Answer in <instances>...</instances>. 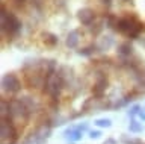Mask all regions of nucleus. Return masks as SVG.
Listing matches in <instances>:
<instances>
[{
	"label": "nucleus",
	"instance_id": "1",
	"mask_svg": "<svg viewBox=\"0 0 145 144\" xmlns=\"http://www.w3.org/2000/svg\"><path fill=\"white\" fill-rule=\"evenodd\" d=\"M116 30L121 34H124L125 37L138 38L140 34L145 32V24L136 15L130 14V15H125V17H122V18H120Z\"/></svg>",
	"mask_w": 145,
	"mask_h": 144
},
{
	"label": "nucleus",
	"instance_id": "2",
	"mask_svg": "<svg viewBox=\"0 0 145 144\" xmlns=\"http://www.w3.org/2000/svg\"><path fill=\"white\" fill-rule=\"evenodd\" d=\"M20 28H21L20 20L12 12H8L5 5H2V30H3V34L15 35V34H18Z\"/></svg>",
	"mask_w": 145,
	"mask_h": 144
},
{
	"label": "nucleus",
	"instance_id": "3",
	"mask_svg": "<svg viewBox=\"0 0 145 144\" xmlns=\"http://www.w3.org/2000/svg\"><path fill=\"white\" fill-rule=\"evenodd\" d=\"M65 84V78L62 73H53L47 78V82L44 85V91L50 96V99H57L59 93Z\"/></svg>",
	"mask_w": 145,
	"mask_h": 144
},
{
	"label": "nucleus",
	"instance_id": "4",
	"mask_svg": "<svg viewBox=\"0 0 145 144\" xmlns=\"http://www.w3.org/2000/svg\"><path fill=\"white\" fill-rule=\"evenodd\" d=\"M2 143L3 144H15L17 143V130L12 123V117H2Z\"/></svg>",
	"mask_w": 145,
	"mask_h": 144
},
{
	"label": "nucleus",
	"instance_id": "5",
	"mask_svg": "<svg viewBox=\"0 0 145 144\" xmlns=\"http://www.w3.org/2000/svg\"><path fill=\"white\" fill-rule=\"evenodd\" d=\"M2 88H3V91H6V93L15 94L21 89V82L14 73H8V74H5L3 79H2Z\"/></svg>",
	"mask_w": 145,
	"mask_h": 144
},
{
	"label": "nucleus",
	"instance_id": "6",
	"mask_svg": "<svg viewBox=\"0 0 145 144\" xmlns=\"http://www.w3.org/2000/svg\"><path fill=\"white\" fill-rule=\"evenodd\" d=\"M88 129V124L83 123V124H79V126H76V128H70V129H67L65 132H63V137L67 138V141H79V139L82 138V133H83V130Z\"/></svg>",
	"mask_w": 145,
	"mask_h": 144
},
{
	"label": "nucleus",
	"instance_id": "7",
	"mask_svg": "<svg viewBox=\"0 0 145 144\" xmlns=\"http://www.w3.org/2000/svg\"><path fill=\"white\" fill-rule=\"evenodd\" d=\"M106 88H107V79H106V76H103V74H98V78H97V82L94 84V87H92V94L95 97H101L104 91H106Z\"/></svg>",
	"mask_w": 145,
	"mask_h": 144
},
{
	"label": "nucleus",
	"instance_id": "8",
	"mask_svg": "<svg viewBox=\"0 0 145 144\" xmlns=\"http://www.w3.org/2000/svg\"><path fill=\"white\" fill-rule=\"evenodd\" d=\"M77 17H79V20H80L82 24L89 26V24L94 21L95 14H94L92 9H88V8H85V9H80L79 12H77Z\"/></svg>",
	"mask_w": 145,
	"mask_h": 144
},
{
	"label": "nucleus",
	"instance_id": "9",
	"mask_svg": "<svg viewBox=\"0 0 145 144\" xmlns=\"http://www.w3.org/2000/svg\"><path fill=\"white\" fill-rule=\"evenodd\" d=\"M79 30H71L70 34H68L67 37V46L70 49H74L77 47V44H79Z\"/></svg>",
	"mask_w": 145,
	"mask_h": 144
},
{
	"label": "nucleus",
	"instance_id": "10",
	"mask_svg": "<svg viewBox=\"0 0 145 144\" xmlns=\"http://www.w3.org/2000/svg\"><path fill=\"white\" fill-rule=\"evenodd\" d=\"M118 55L122 58H129L133 55V47L130 46L129 43H122L120 47H118Z\"/></svg>",
	"mask_w": 145,
	"mask_h": 144
},
{
	"label": "nucleus",
	"instance_id": "11",
	"mask_svg": "<svg viewBox=\"0 0 145 144\" xmlns=\"http://www.w3.org/2000/svg\"><path fill=\"white\" fill-rule=\"evenodd\" d=\"M42 43H44L47 47H54V46L57 44V37H56L54 34L45 32V34H42Z\"/></svg>",
	"mask_w": 145,
	"mask_h": 144
},
{
	"label": "nucleus",
	"instance_id": "12",
	"mask_svg": "<svg viewBox=\"0 0 145 144\" xmlns=\"http://www.w3.org/2000/svg\"><path fill=\"white\" fill-rule=\"evenodd\" d=\"M112 43H113V39L110 37H106V38H103L101 41H100L97 49H98V50H106V49H109V47L112 46Z\"/></svg>",
	"mask_w": 145,
	"mask_h": 144
},
{
	"label": "nucleus",
	"instance_id": "13",
	"mask_svg": "<svg viewBox=\"0 0 145 144\" xmlns=\"http://www.w3.org/2000/svg\"><path fill=\"white\" fill-rule=\"evenodd\" d=\"M118 21H120V18H118L116 15H112V14L107 15V26H109L110 29H115V30H116V28H118Z\"/></svg>",
	"mask_w": 145,
	"mask_h": 144
},
{
	"label": "nucleus",
	"instance_id": "14",
	"mask_svg": "<svg viewBox=\"0 0 145 144\" xmlns=\"http://www.w3.org/2000/svg\"><path fill=\"white\" fill-rule=\"evenodd\" d=\"M130 132H142V124L139 123V121H136V120H131L130 121Z\"/></svg>",
	"mask_w": 145,
	"mask_h": 144
},
{
	"label": "nucleus",
	"instance_id": "15",
	"mask_svg": "<svg viewBox=\"0 0 145 144\" xmlns=\"http://www.w3.org/2000/svg\"><path fill=\"white\" fill-rule=\"evenodd\" d=\"M95 49H97V47H95L94 44H92V46L85 47V49H80V50H79V55H82V56H89V55H92V53L95 52Z\"/></svg>",
	"mask_w": 145,
	"mask_h": 144
},
{
	"label": "nucleus",
	"instance_id": "16",
	"mask_svg": "<svg viewBox=\"0 0 145 144\" xmlns=\"http://www.w3.org/2000/svg\"><path fill=\"white\" fill-rule=\"evenodd\" d=\"M95 126H98V128H110L112 121L109 118H98V120H95Z\"/></svg>",
	"mask_w": 145,
	"mask_h": 144
},
{
	"label": "nucleus",
	"instance_id": "17",
	"mask_svg": "<svg viewBox=\"0 0 145 144\" xmlns=\"http://www.w3.org/2000/svg\"><path fill=\"white\" fill-rule=\"evenodd\" d=\"M21 102L24 103V105H26V108H27V109H29L30 112L35 109V103H33V100H32L30 97H21Z\"/></svg>",
	"mask_w": 145,
	"mask_h": 144
},
{
	"label": "nucleus",
	"instance_id": "18",
	"mask_svg": "<svg viewBox=\"0 0 145 144\" xmlns=\"http://www.w3.org/2000/svg\"><path fill=\"white\" fill-rule=\"evenodd\" d=\"M140 114V106L139 105H135L133 108H130V111H129V115L130 117H135V115H138Z\"/></svg>",
	"mask_w": 145,
	"mask_h": 144
},
{
	"label": "nucleus",
	"instance_id": "19",
	"mask_svg": "<svg viewBox=\"0 0 145 144\" xmlns=\"http://www.w3.org/2000/svg\"><path fill=\"white\" fill-rule=\"evenodd\" d=\"M100 135H101V132H100V130H92V132L89 133V137L92 138V139H97V138H100Z\"/></svg>",
	"mask_w": 145,
	"mask_h": 144
},
{
	"label": "nucleus",
	"instance_id": "20",
	"mask_svg": "<svg viewBox=\"0 0 145 144\" xmlns=\"http://www.w3.org/2000/svg\"><path fill=\"white\" fill-rule=\"evenodd\" d=\"M104 144H116V141L113 138H107L106 141H104Z\"/></svg>",
	"mask_w": 145,
	"mask_h": 144
},
{
	"label": "nucleus",
	"instance_id": "21",
	"mask_svg": "<svg viewBox=\"0 0 145 144\" xmlns=\"http://www.w3.org/2000/svg\"><path fill=\"white\" fill-rule=\"evenodd\" d=\"M101 2H103V3H104V5H106L107 8H109V6L112 5V0H101Z\"/></svg>",
	"mask_w": 145,
	"mask_h": 144
},
{
	"label": "nucleus",
	"instance_id": "22",
	"mask_svg": "<svg viewBox=\"0 0 145 144\" xmlns=\"http://www.w3.org/2000/svg\"><path fill=\"white\" fill-rule=\"evenodd\" d=\"M15 2H21V3H23V2H24V0H15Z\"/></svg>",
	"mask_w": 145,
	"mask_h": 144
}]
</instances>
